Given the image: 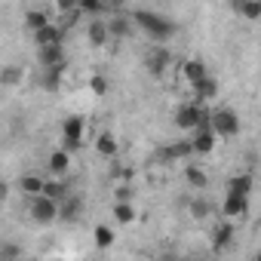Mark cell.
I'll use <instances>...</instances> for the list:
<instances>
[{"mask_svg": "<svg viewBox=\"0 0 261 261\" xmlns=\"http://www.w3.org/2000/svg\"><path fill=\"white\" fill-rule=\"evenodd\" d=\"M40 194H46L49 200H56V203H59V200H65L71 191H68V185H65V181H62V175H59L56 181H43V191H40Z\"/></svg>", "mask_w": 261, "mask_h": 261, "instance_id": "cell-27", "label": "cell"}, {"mask_svg": "<svg viewBox=\"0 0 261 261\" xmlns=\"http://www.w3.org/2000/svg\"><path fill=\"white\" fill-rule=\"evenodd\" d=\"M246 212H249V197L227 191V197H224V203H221V215H224V218H243Z\"/></svg>", "mask_w": 261, "mask_h": 261, "instance_id": "cell-11", "label": "cell"}, {"mask_svg": "<svg viewBox=\"0 0 261 261\" xmlns=\"http://www.w3.org/2000/svg\"><path fill=\"white\" fill-rule=\"evenodd\" d=\"M114 200H133V188H129V185H120V188L114 191Z\"/></svg>", "mask_w": 261, "mask_h": 261, "instance_id": "cell-34", "label": "cell"}, {"mask_svg": "<svg viewBox=\"0 0 261 261\" xmlns=\"http://www.w3.org/2000/svg\"><path fill=\"white\" fill-rule=\"evenodd\" d=\"M68 166H71V154H68L65 148H59V151L49 154V172H53V175H65Z\"/></svg>", "mask_w": 261, "mask_h": 261, "instance_id": "cell-22", "label": "cell"}, {"mask_svg": "<svg viewBox=\"0 0 261 261\" xmlns=\"http://www.w3.org/2000/svg\"><path fill=\"white\" fill-rule=\"evenodd\" d=\"M65 34H68V31H65L62 25H53V22H49V25H43V28H37V31H34V43H37V46L65 43Z\"/></svg>", "mask_w": 261, "mask_h": 261, "instance_id": "cell-12", "label": "cell"}, {"mask_svg": "<svg viewBox=\"0 0 261 261\" xmlns=\"http://www.w3.org/2000/svg\"><path fill=\"white\" fill-rule=\"evenodd\" d=\"M43 181H46V178H40V175H22L16 188H19L25 197H37V194L43 191Z\"/></svg>", "mask_w": 261, "mask_h": 261, "instance_id": "cell-24", "label": "cell"}, {"mask_svg": "<svg viewBox=\"0 0 261 261\" xmlns=\"http://www.w3.org/2000/svg\"><path fill=\"white\" fill-rule=\"evenodd\" d=\"M92 237H95V246H98V249H108V246H114V230H111L108 224H95Z\"/></svg>", "mask_w": 261, "mask_h": 261, "instance_id": "cell-28", "label": "cell"}, {"mask_svg": "<svg viewBox=\"0 0 261 261\" xmlns=\"http://www.w3.org/2000/svg\"><path fill=\"white\" fill-rule=\"evenodd\" d=\"M191 154H194V148H191V139H181V142H175V145L163 148V151L157 154V160H163V163H172V160H188Z\"/></svg>", "mask_w": 261, "mask_h": 261, "instance_id": "cell-13", "label": "cell"}, {"mask_svg": "<svg viewBox=\"0 0 261 261\" xmlns=\"http://www.w3.org/2000/svg\"><path fill=\"white\" fill-rule=\"evenodd\" d=\"M215 142H218V136L212 133V126H209V117L206 120H200V126L194 129V139H191V148H194V154H212L215 151Z\"/></svg>", "mask_w": 261, "mask_h": 261, "instance_id": "cell-7", "label": "cell"}, {"mask_svg": "<svg viewBox=\"0 0 261 261\" xmlns=\"http://www.w3.org/2000/svg\"><path fill=\"white\" fill-rule=\"evenodd\" d=\"M206 117H209V108H203V101H188L175 111V126L181 133H194L200 120H206Z\"/></svg>", "mask_w": 261, "mask_h": 261, "instance_id": "cell-3", "label": "cell"}, {"mask_svg": "<svg viewBox=\"0 0 261 261\" xmlns=\"http://www.w3.org/2000/svg\"><path fill=\"white\" fill-rule=\"evenodd\" d=\"M7 197H10V185H7V181H0V203H4Z\"/></svg>", "mask_w": 261, "mask_h": 261, "instance_id": "cell-37", "label": "cell"}, {"mask_svg": "<svg viewBox=\"0 0 261 261\" xmlns=\"http://www.w3.org/2000/svg\"><path fill=\"white\" fill-rule=\"evenodd\" d=\"M86 40H89L92 46H105V43L111 40V34H108V22H101V19H89V25H86Z\"/></svg>", "mask_w": 261, "mask_h": 261, "instance_id": "cell-15", "label": "cell"}, {"mask_svg": "<svg viewBox=\"0 0 261 261\" xmlns=\"http://www.w3.org/2000/svg\"><path fill=\"white\" fill-rule=\"evenodd\" d=\"M194 89H197V98H200V101H212V98L218 95V80L206 74L203 80H197V83H194Z\"/></svg>", "mask_w": 261, "mask_h": 261, "instance_id": "cell-20", "label": "cell"}, {"mask_svg": "<svg viewBox=\"0 0 261 261\" xmlns=\"http://www.w3.org/2000/svg\"><path fill=\"white\" fill-rule=\"evenodd\" d=\"M95 151H98L101 157H108V160H114V157L120 154V142L114 139V133H101V136L95 139Z\"/></svg>", "mask_w": 261, "mask_h": 261, "instance_id": "cell-17", "label": "cell"}, {"mask_svg": "<svg viewBox=\"0 0 261 261\" xmlns=\"http://www.w3.org/2000/svg\"><path fill=\"white\" fill-rule=\"evenodd\" d=\"M89 89H92L95 95H105V92H108V80L95 74V77H89Z\"/></svg>", "mask_w": 261, "mask_h": 261, "instance_id": "cell-33", "label": "cell"}, {"mask_svg": "<svg viewBox=\"0 0 261 261\" xmlns=\"http://www.w3.org/2000/svg\"><path fill=\"white\" fill-rule=\"evenodd\" d=\"M169 65H172V53H169L163 43L148 46V53H145V68H148L151 77H163V74L169 71Z\"/></svg>", "mask_w": 261, "mask_h": 261, "instance_id": "cell-5", "label": "cell"}, {"mask_svg": "<svg viewBox=\"0 0 261 261\" xmlns=\"http://www.w3.org/2000/svg\"><path fill=\"white\" fill-rule=\"evenodd\" d=\"M56 7H59V13H71V10H77V0H56Z\"/></svg>", "mask_w": 261, "mask_h": 261, "instance_id": "cell-36", "label": "cell"}, {"mask_svg": "<svg viewBox=\"0 0 261 261\" xmlns=\"http://www.w3.org/2000/svg\"><path fill=\"white\" fill-rule=\"evenodd\" d=\"M108 34H111L114 40H126L129 34H133V19H129V16H120V13H114V16L108 19Z\"/></svg>", "mask_w": 261, "mask_h": 261, "instance_id": "cell-14", "label": "cell"}, {"mask_svg": "<svg viewBox=\"0 0 261 261\" xmlns=\"http://www.w3.org/2000/svg\"><path fill=\"white\" fill-rule=\"evenodd\" d=\"M37 62L40 68H53V65H65V43H49V46H37Z\"/></svg>", "mask_w": 261, "mask_h": 261, "instance_id": "cell-9", "label": "cell"}, {"mask_svg": "<svg viewBox=\"0 0 261 261\" xmlns=\"http://www.w3.org/2000/svg\"><path fill=\"white\" fill-rule=\"evenodd\" d=\"M28 212H31V218H34L37 224H49V221H56V218H59V203H56V200H49L46 194H37V197H31Z\"/></svg>", "mask_w": 261, "mask_h": 261, "instance_id": "cell-6", "label": "cell"}, {"mask_svg": "<svg viewBox=\"0 0 261 261\" xmlns=\"http://www.w3.org/2000/svg\"><path fill=\"white\" fill-rule=\"evenodd\" d=\"M114 218L120 224H133L136 221V206L133 200H114Z\"/></svg>", "mask_w": 261, "mask_h": 261, "instance_id": "cell-21", "label": "cell"}, {"mask_svg": "<svg viewBox=\"0 0 261 261\" xmlns=\"http://www.w3.org/2000/svg\"><path fill=\"white\" fill-rule=\"evenodd\" d=\"M209 126L218 139H230L240 133V117L230 108H215V111H209Z\"/></svg>", "mask_w": 261, "mask_h": 261, "instance_id": "cell-2", "label": "cell"}, {"mask_svg": "<svg viewBox=\"0 0 261 261\" xmlns=\"http://www.w3.org/2000/svg\"><path fill=\"white\" fill-rule=\"evenodd\" d=\"M185 181H188V188H206V185H209L206 172H203L197 163H188V166H185Z\"/></svg>", "mask_w": 261, "mask_h": 261, "instance_id": "cell-26", "label": "cell"}, {"mask_svg": "<svg viewBox=\"0 0 261 261\" xmlns=\"http://www.w3.org/2000/svg\"><path fill=\"white\" fill-rule=\"evenodd\" d=\"M19 255H22L19 246H4V249H0V258H19Z\"/></svg>", "mask_w": 261, "mask_h": 261, "instance_id": "cell-35", "label": "cell"}, {"mask_svg": "<svg viewBox=\"0 0 261 261\" xmlns=\"http://www.w3.org/2000/svg\"><path fill=\"white\" fill-rule=\"evenodd\" d=\"M188 209H191V215H194V218H206V215L212 212V206H209L206 200H191V203H188Z\"/></svg>", "mask_w": 261, "mask_h": 261, "instance_id": "cell-31", "label": "cell"}, {"mask_svg": "<svg viewBox=\"0 0 261 261\" xmlns=\"http://www.w3.org/2000/svg\"><path fill=\"white\" fill-rule=\"evenodd\" d=\"M233 10H237V16L255 22V19H261V0H233Z\"/></svg>", "mask_w": 261, "mask_h": 261, "instance_id": "cell-18", "label": "cell"}, {"mask_svg": "<svg viewBox=\"0 0 261 261\" xmlns=\"http://www.w3.org/2000/svg\"><path fill=\"white\" fill-rule=\"evenodd\" d=\"M181 77L194 86L197 80H203V77H206V65H203L200 59H188V62L181 65Z\"/></svg>", "mask_w": 261, "mask_h": 261, "instance_id": "cell-19", "label": "cell"}, {"mask_svg": "<svg viewBox=\"0 0 261 261\" xmlns=\"http://www.w3.org/2000/svg\"><path fill=\"white\" fill-rule=\"evenodd\" d=\"M22 77H25V71H22L19 65H7L4 71H0V86H4V89H13V86L22 83Z\"/></svg>", "mask_w": 261, "mask_h": 261, "instance_id": "cell-25", "label": "cell"}, {"mask_svg": "<svg viewBox=\"0 0 261 261\" xmlns=\"http://www.w3.org/2000/svg\"><path fill=\"white\" fill-rule=\"evenodd\" d=\"M252 185H255V178H252L249 172H240V175H233V178L227 181V191H230V194H243V197H249V194H252Z\"/></svg>", "mask_w": 261, "mask_h": 261, "instance_id": "cell-23", "label": "cell"}, {"mask_svg": "<svg viewBox=\"0 0 261 261\" xmlns=\"http://www.w3.org/2000/svg\"><path fill=\"white\" fill-rule=\"evenodd\" d=\"M80 215H83V197L68 194L65 200H59V218H62V221L74 224V221H80Z\"/></svg>", "mask_w": 261, "mask_h": 261, "instance_id": "cell-8", "label": "cell"}, {"mask_svg": "<svg viewBox=\"0 0 261 261\" xmlns=\"http://www.w3.org/2000/svg\"><path fill=\"white\" fill-rule=\"evenodd\" d=\"M65 68H68V62L65 65H53V68H40V89L59 92L62 89V80H65Z\"/></svg>", "mask_w": 261, "mask_h": 261, "instance_id": "cell-10", "label": "cell"}, {"mask_svg": "<svg viewBox=\"0 0 261 261\" xmlns=\"http://www.w3.org/2000/svg\"><path fill=\"white\" fill-rule=\"evenodd\" d=\"M233 233H237V230H233L230 218H227V221H221V224H218V227L212 230V237H215V240H212V249H215V252L227 249V246H230V240H233Z\"/></svg>", "mask_w": 261, "mask_h": 261, "instance_id": "cell-16", "label": "cell"}, {"mask_svg": "<svg viewBox=\"0 0 261 261\" xmlns=\"http://www.w3.org/2000/svg\"><path fill=\"white\" fill-rule=\"evenodd\" d=\"M25 25H28L31 31H37V28L49 25V16H46L43 10H28V13H25Z\"/></svg>", "mask_w": 261, "mask_h": 261, "instance_id": "cell-29", "label": "cell"}, {"mask_svg": "<svg viewBox=\"0 0 261 261\" xmlns=\"http://www.w3.org/2000/svg\"><path fill=\"white\" fill-rule=\"evenodd\" d=\"M77 10H80L83 16H101L105 4H101V0H77Z\"/></svg>", "mask_w": 261, "mask_h": 261, "instance_id": "cell-30", "label": "cell"}, {"mask_svg": "<svg viewBox=\"0 0 261 261\" xmlns=\"http://www.w3.org/2000/svg\"><path fill=\"white\" fill-rule=\"evenodd\" d=\"M80 16H83L80 10H71V13H62V22H59V25H62L65 31H71V28H74V25L80 22Z\"/></svg>", "mask_w": 261, "mask_h": 261, "instance_id": "cell-32", "label": "cell"}, {"mask_svg": "<svg viewBox=\"0 0 261 261\" xmlns=\"http://www.w3.org/2000/svg\"><path fill=\"white\" fill-rule=\"evenodd\" d=\"M133 22H136L148 37H154V40H169V37L175 34V25H172L169 19L151 13V10H136V13H133Z\"/></svg>", "mask_w": 261, "mask_h": 261, "instance_id": "cell-1", "label": "cell"}, {"mask_svg": "<svg viewBox=\"0 0 261 261\" xmlns=\"http://www.w3.org/2000/svg\"><path fill=\"white\" fill-rule=\"evenodd\" d=\"M83 133H86V120L83 117H68L65 123H62V148L68 151V154H74V151H80L83 148Z\"/></svg>", "mask_w": 261, "mask_h": 261, "instance_id": "cell-4", "label": "cell"}]
</instances>
